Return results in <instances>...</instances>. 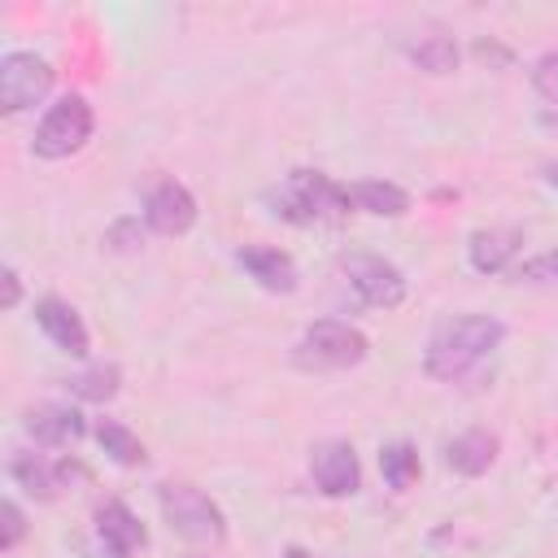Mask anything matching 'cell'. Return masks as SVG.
Masks as SVG:
<instances>
[{
	"instance_id": "1",
	"label": "cell",
	"mask_w": 558,
	"mask_h": 558,
	"mask_svg": "<svg viewBox=\"0 0 558 558\" xmlns=\"http://www.w3.org/2000/svg\"><path fill=\"white\" fill-rule=\"evenodd\" d=\"M501 336H506V327L493 314H453V318L432 327V340H427V353H423V371L432 379H440V384L466 379L501 344Z\"/></svg>"
},
{
	"instance_id": "10",
	"label": "cell",
	"mask_w": 558,
	"mask_h": 558,
	"mask_svg": "<svg viewBox=\"0 0 558 558\" xmlns=\"http://www.w3.org/2000/svg\"><path fill=\"white\" fill-rule=\"evenodd\" d=\"M35 323H39V331H44L61 353H70V357H87V353H92V336H87V327H83V318H78V310H74L70 301H61V296H39V301H35Z\"/></svg>"
},
{
	"instance_id": "28",
	"label": "cell",
	"mask_w": 558,
	"mask_h": 558,
	"mask_svg": "<svg viewBox=\"0 0 558 558\" xmlns=\"http://www.w3.org/2000/svg\"><path fill=\"white\" fill-rule=\"evenodd\" d=\"M288 558H305V554H301V549H288Z\"/></svg>"
},
{
	"instance_id": "4",
	"label": "cell",
	"mask_w": 558,
	"mask_h": 558,
	"mask_svg": "<svg viewBox=\"0 0 558 558\" xmlns=\"http://www.w3.org/2000/svg\"><path fill=\"white\" fill-rule=\"evenodd\" d=\"M161 514L170 523V532H179L192 545H218L227 536V514L218 510L214 497H205L192 484H161L157 488Z\"/></svg>"
},
{
	"instance_id": "22",
	"label": "cell",
	"mask_w": 558,
	"mask_h": 558,
	"mask_svg": "<svg viewBox=\"0 0 558 558\" xmlns=\"http://www.w3.org/2000/svg\"><path fill=\"white\" fill-rule=\"evenodd\" d=\"M144 231H148V222H140V218H118V222L105 231V244L118 248V253H135V248L144 244Z\"/></svg>"
},
{
	"instance_id": "24",
	"label": "cell",
	"mask_w": 558,
	"mask_h": 558,
	"mask_svg": "<svg viewBox=\"0 0 558 558\" xmlns=\"http://www.w3.org/2000/svg\"><path fill=\"white\" fill-rule=\"evenodd\" d=\"M519 279H527V283H558V248L536 253L532 262H523L519 266Z\"/></svg>"
},
{
	"instance_id": "26",
	"label": "cell",
	"mask_w": 558,
	"mask_h": 558,
	"mask_svg": "<svg viewBox=\"0 0 558 558\" xmlns=\"http://www.w3.org/2000/svg\"><path fill=\"white\" fill-rule=\"evenodd\" d=\"M17 296H22V279H17V270H13V266H4V310H13V305H17Z\"/></svg>"
},
{
	"instance_id": "12",
	"label": "cell",
	"mask_w": 558,
	"mask_h": 558,
	"mask_svg": "<svg viewBox=\"0 0 558 558\" xmlns=\"http://www.w3.org/2000/svg\"><path fill=\"white\" fill-rule=\"evenodd\" d=\"M235 262L248 270V279H257L266 292H296L301 275H296V262L283 253V248H270V244H244L235 248Z\"/></svg>"
},
{
	"instance_id": "7",
	"label": "cell",
	"mask_w": 558,
	"mask_h": 558,
	"mask_svg": "<svg viewBox=\"0 0 558 558\" xmlns=\"http://www.w3.org/2000/svg\"><path fill=\"white\" fill-rule=\"evenodd\" d=\"M52 92V65L35 52H4L0 61V109L17 113Z\"/></svg>"
},
{
	"instance_id": "16",
	"label": "cell",
	"mask_w": 558,
	"mask_h": 558,
	"mask_svg": "<svg viewBox=\"0 0 558 558\" xmlns=\"http://www.w3.org/2000/svg\"><path fill=\"white\" fill-rule=\"evenodd\" d=\"M445 462H449V471L475 480L497 462V436L484 432V427H471V432H462V436H453L445 445Z\"/></svg>"
},
{
	"instance_id": "18",
	"label": "cell",
	"mask_w": 558,
	"mask_h": 558,
	"mask_svg": "<svg viewBox=\"0 0 558 558\" xmlns=\"http://www.w3.org/2000/svg\"><path fill=\"white\" fill-rule=\"evenodd\" d=\"M78 401H113L118 397V388H122V371L113 366V362H96V366H87V371H78V375H70V384H65Z\"/></svg>"
},
{
	"instance_id": "19",
	"label": "cell",
	"mask_w": 558,
	"mask_h": 558,
	"mask_svg": "<svg viewBox=\"0 0 558 558\" xmlns=\"http://www.w3.org/2000/svg\"><path fill=\"white\" fill-rule=\"evenodd\" d=\"M405 57L427 74H453L458 70V44L449 35H423L405 48Z\"/></svg>"
},
{
	"instance_id": "3",
	"label": "cell",
	"mask_w": 558,
	"mask_h": 558,
	"mask_svg": "<svg viewBox=\"0 0 558 558\" xmlns=\"http://www.w3.org/2000/svg\"><path fill=\"white\" fill-rule=\"evenodd\" d=\"M366 336L353 327V323H340V318H318L301 331L296 349H292V362L301 371H349L366 357Z\"/></svg>"
},
{
	"instance_id": "17",
	"label": "cell",
	"mask_w": 558,
	"mask_h": 558,
	"mask_svg": "<svg viewBox=\"0 0 558 558\" xmlns=\"http://www.w3.org/2000/svg\"><path fill=\"white\" fill-rule=\"evenodd\" d=\"M9 475H13L17 488H26V493L39 497V501H52L57 488H61V466H52V462L39 458V453H13V458H9Z\"/></svg>"
},
{
	"instance_id": "27",
	"label": "cell",
	"mask_w": 558,
	"mask_h": 558,
	"mask_svg": "<svg viewBox=\"0 0 558 558\" xmlns=\"http://www.w3.org/2000/svg\"><path fill=\"white\" fill-rule=\"evenodd\" d=\"M545 179H549V183L558 187V166H545Z\"/></svg>"
},
{
	"instance_id": "8",
	"label": "cell",
	"mask_w": 558,
	"mask_h": 558,
	"mask_svg": "<svg viewBox=\"0 0 558 558\" xmlns=\"http://www.w3.org/2000/svg\"><path fill=\"white\" fill-rule=\"evenodd\" d=\"M310 475L323 497H349L362 488V462L349 440H323L310 453Z\"/></svg>"
},
{
	"instance_id": "5",
	"label": "cell",
	"mask_w": 558,
	"mask_h": 558,
	"mask_svg": "<svg viewBox=\"0 0 558 558\" xmlns=\"http://www.w3.org/2000/svg\"><path fill=\"white\" fill-rule=\"evenodd\" d=\"M92 105L83 96H61L57 105H48V113L39 118L35 126V140H31V153L44 157V161H61L70 153H78L87 140H92Z\"/></svg>"
},
{
	"instance_id": "20",
	"label": "cell",
	"mask_w": 558,
	"mask_h": 558,
	"mask_svg": "<svg viewBox=\"0 0 558 558\" xmlns=\"http://www.w3.org/2000/svg\"><path fill=\"white\" fill-rule=\"evenodd\" d=\"M379 471H384V480H388V488H397V493H405L414 480H418V449L410 445V440H392V445H384L379 449Z\"/></svg>"
},
{
	"instance_id": "15",
	"label": "cell",
	"mask_w": 558,
	"mask_h": 558,
	"mask_svg": "<svg viewBox=\"0 0 558 558\" xmlns=\"http://www.w3.org/2000/svg\"><path fill=\"white\" fill-rule=\"evenodd\" d=\"M344 196H349L353 209L375 214V218H401V214H410V205H414L410 192L397 187V183H388V179H357V183H344Z\"/></svg>"
},
{
	"instance_id": "6",
	"label": "cell",
	"mask_w": 558,
	"mask_h": 558,
	"mask_svg": "<svg viewBox=\"0 0 558 558\" xmlns=\"http://www.w3.org/2000/svg\"><path fill=\"white\" fill-rule=\"evenodd\" d=\"M340 270L349 279V288L357 292V301L371 310H397L405 301V275L379 253H349L340 262Z\"/></svg>"
},
{
	"instance_id": "23",
	"label": "cell",
	"mask_w": 558,
	"mask_h": 558,
	"mask_svg": "<svg viewBox=\"0 0 558 558\" xmlns=\"http://www.w3.org/2000/svg\"><path fill=\"white\" fill-rule=\"evenodd\" d=\"M532 87H536L545 100H554V105H558V48H554V52H545V57L532 65Z\"/></svg>"
},
{
	"instance_id": "11",
	"label": "cell",
	"mask_w": 558,
	"mask_h": 558,
	"mask_svg": "<svg viewBox=\"0 0 558 558\" xmlns=\"http://www.w3.org/2000/svg\"><path fill=\"white\" fill-rule=\"evenodd\" d=\"M96 536H100V545H105L109 558H131L148 541L144 523L131 514L126 501H100L96 506Z\"/></svg>"
},
{
	"instance_id": "14",
	"label": "cell",
	"mask_w": 558,
	"mask_h": 558,
	"mask_svg": "<svg viewBox=\"0 0 558 558\" xmlns=\"http://www.w3.org/2000/svg\"><path fill=\"white\" fill-rule=\"evenodd\" d=\"M519 244H523V235L514 227H480V231H471L466 257H471V266L480 275H501L514 262Z\"/></svg>"
},
{
	"instance_id": "13",
	"label": "cell",
	"mask_w": 558,
	"mask_h": 558,
	"mask_svg": "<svg viewBox=\"0 0 558 558\" xmlns=\"http://www.w3.org/2000/svg\"><path fill=\"white\" fill-rule=\"evenodd\" d=\"M26 432L35 436V445H44V449H61V445H74V440H83L87 423H83V414H78L74 405H57V401H44V405L26 410Z\"/></svg>"
},
{
	"instance_id": "9",
	"label": "cell",
	"mask_w": 558,
	"mask_h": 558,
	"mask_svg": "<svg viewBox=\"0 0 558 558\" xmlns=\"http://www.w3.org/2000/svg\"><path fill=\"white\" fill-rule=\"evenodd\" d=\"M144 222L157 235H183L196 222V196L179 183V179H161L148 196H144Z\"/></svg>"
},
{
	"instance_id": "21",
	"label": "cell",
	"mask_w": 558,
	"mask_h": 558,
	"mask_svg": "<svg viewBox=\"0 0 558 558\" xmlns=\"http://www.w3.org/2000/svg\"><path fill=\"white\" fill-rule=\"evenodd\" d=\"M96 440H100V449H105L118 466H140V462H144L140 436H135L131 427H122L118 418H100V423H96Z\"/></svg>"
},
{
	"instance_id": "2",
	"label": "cell",
	"mask_w": 558,
	"mask_h": 558,
	"mask_svg": "<svg viewBox=\"0 0 558 558\" xmlns=\"http://www.w3.org/2000/svg\"><path fill=\"white\" fill-rule=\"evenodd\" d=\"M266 205L275 218L296 222V227H314L323 218H340L349 209V196L340 183H331L323 170H292L283 179V187L266 192Z\"/></svg>"
},
{
	"instance_id": "25",
	"label": "cell",
	"mask_w": 558,
	"mask_h": 558,
	"mask_svg": "<svg viewBox=\"0 0 558 558\" xmlns=\"http://www.w3.org/2000/svg\"><path fill=\"white\" fill-rule=\"evenodd\" d=\"M0 519H4V532H0V549H13V545L26 536V514L17 510V501H0Z\"/></svg>"
}]
</instances>
